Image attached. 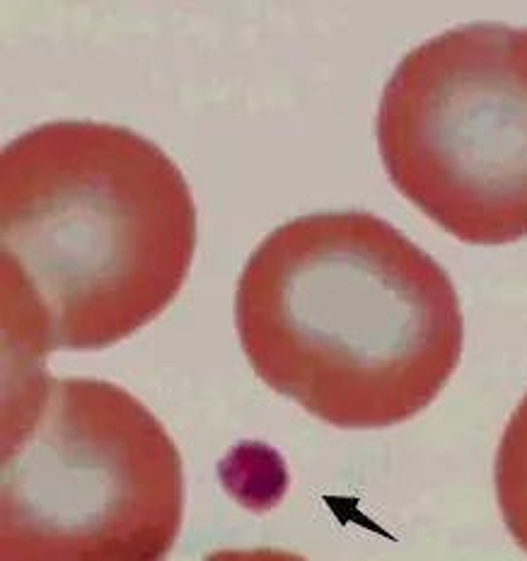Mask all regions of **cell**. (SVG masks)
Segmentation results:
<instances>
[{
  "mask_svg": "<svg viewBox=\"0 0 527 561\" xmlns=\"http://www.w3.org/2000/svg\"><path fill=\"white\" fill-rule=\"evenodd\" d=\"M196 204L165 150L131 128L51 122L0 156L3 366L102 351L180 296Z\"/></svg>",
  "mask_w": 527,
  "mask_h": 561,
  "instance_id": "1",
  "label": "cell"
},
{
  "mask_svg": "<svg viewBox=\"0 0 527 561\" xmlns=\"http://www.w3.org/2000/svg\"><path fill=\"white\" fill-rule=\"evenodd\" d=\"M236 327L268 390L348 431L424 412L465 342L445 268L366 210L300 216L268 232L240 274Z\"/></svg>",
  "mask_w": 527,
  "mask_h": 561,
  "instance_id": "2",
  "label": "cell"
},
{
  "mask_svg": "<svg viewBox=\"0 0 527 561\" xmlns=\"http://www.w3.org/2000/svg\"><path fill=\"white\" fill-rule=\"evenodd\" d=\"M5 368L0 559L158 561L180 540L184 465L122 385Z\"/></svg>",
  "mask_w": 527,
  "mask_h": 561,
  "instance_id": "3",
  "label": "cell"
},
{
  "mask_svg": "<svg viewBox=\"0 0 527 561\" xmlns=\"http://www.w3.org/2000/svg\"><path fill=\"white\" fill-rule=\"evenodd\" d=\"M378 150L397 192L448 236L527 238V27L474 22L409 51L382 90Z\"/></svg>",
  "mask_w": 527,
  "mask_h": 561,
  "instance_id": "4",
  "label": "cell"
},
{
  "mask_svg": "<svg viewBox=\"0 0 527 561\" xmlns=\"http://www.w3.org/2000/svg\"><path fill=\"white\" fill-rule=\"evenodd\" d=\"M494 484L506 530L527 554V394L515 407L501 436L494 462Z\"/></svg>",
  "mask_w": 527,
  "mask_h": 561,
  "instance_id": "5",
  "label": "cell"
}]
</instances>
